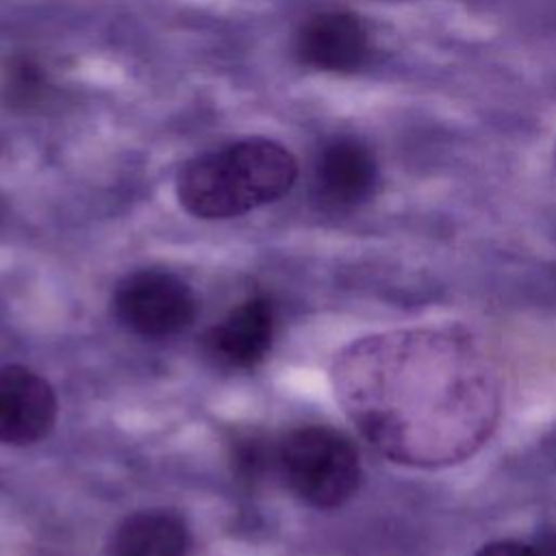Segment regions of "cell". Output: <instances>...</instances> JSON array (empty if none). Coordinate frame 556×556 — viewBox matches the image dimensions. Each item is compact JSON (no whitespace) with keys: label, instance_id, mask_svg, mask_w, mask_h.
Here are the masks:
<instances>
[{"label":"cell","instance_id":"obj_1","mask_svg":"<svg viewBox=\"0 0 556 556\" xmlns=\"http://www.w3.org/2000/svg\"><path fill=\"white\" fill-rule=\"evenodd\" d=\"M330 378L358 432L406 467L467 460L489 441L502 413L493 358L456 326L363 337L337 354Z\"/></svg>","mask_w":556,"mask_h":556},{"label":"cell","instance_id":"obj_2","mask_svg":"<svg viewBox=\"0 0 556 556\" xmlns=\"http://www.w3.org/2000/svg\"><path fill=\"white\" fill-rule=\"evenodd\" d=\"M295 178L293 154L256 137L191 159L176 178V195L193 217L228 219L280 200Z\"/></svg>","mask_w":556,"mask_h":556},{"label":"cell","instance_id":"obj_3","mask_svg":"<svg viewBox=\"0 0 556 556\" xmlns=\"http://www.w3.org/2000/svg\"><path fill=\"white\" fill-rule=\"evenodd\" d=\"M278 471L287 486L315 508L345 504L361 484L358 452L328 426H302L278 443Z\"/></svg>","mask_w":556,"mask_h":556},{"label":"cell","instance_id":"obj_4","mask_svg":"<svg viewBox=\"0 0 556 556\" xmlns=\"http://www.w3.org/2000/svg\"><path fill=\"white\" fill-rule=\"evenodd\" d=\"M117 319L132 332L150 339L172 337L195 317L191 287L163 269H141L126 276L113 295Z\"/></svg>","mask_w":556,"mask_h":556},{"label":"cell","instance_id":"obj_5","mask_svg":"<svg viewBox=\"0 0 556 556\" xmlns=\"http://www.w3.org/2000/svg\"><path fill=\"white\" fill-rule=\"evenodd\" d=\"M293 52L306 67L319 72H356L371 54L365 22L348 11H324L308 17L295 33Z\"/></svg>","mask_w":556,"mask_h":556},{"label":"cell","instance_id":"obj_6","mask_svg":"<svg viewBox=\"0 0 556 556\" xmlns=\"http://www.w3.org/2000/svg\"><path fill=\"white\" fill-rule=\"evenodd\" d=\"M315 195L330 211L365 204L378 187V163L367 143L354 137L328 141L315 161Z\"/></svg>","mask_w":556,"mask_h":556},{"label":"cell","instance_id":"obj_7","mask_svg":"<svg viewBox=\"0 0 556 556\" xmlns=\"http://www.w3.org/2000/svg\"><path fill=\"white\" fill-rule=\"evenodd\" d=\"M56 419V397L46 378L22 365L0 367V443L28 445Z\"/></svg>","mask_w":556,"mask_h":556},{"label":"cell","instance_id":"obj_8","mask_svg":"<svg viewBox=\"0 0 556 556\" xmlns=\"http://www.w3.org/2000/svg\"><path fill=\"white\" fill-rule=\"evenodd\" d=\"M271 304L265 298H250L208 330L204 348L215 365L226 369H248L263 361L271 345Z\"/></svg>","mask_w":556,"mask_h":556},{"label":"cell","instance_id":"obj_9","mask_svg":"<svg viewBox=\"0 0 556 556\" xmlns=\"http://www.w3.org/2000/svg\"><path fill=\"white\" fill-rule=\"evenodd\" d=\"M191 534L180 515L165 508L139 510L113 532L106 556H189Z\"/></svg>","mask_w":556,"mask_h":556},{"label":"cell","instance_id":"obj_10","mask_svg":"<svg viewBox=\"0 0 556 556\" xmlns=\"http://www.w3.org/2000/svg\"><path fill=\"white\" fill-rule=\"evenodd\" d=\"M50 89L48 76L33 59H13L0 76V102L11 111H28L37 106Z\"/></svg>","mask_w":556,"mask_h":556},{"label":"cell","instance_id":"obj_11","mask_svg":"<svg viewBox=\"0 0 556 556\" xmlns=\"http://www.w3.org/2000/svg\"><path fill=\"white\" fill-rule=\"evenodd\" d=\"M232 465L241 480L256 482L271 465L278 467V447L271 450L258 434H245L232 443Z\"/></svg>","mask_w":556,"mask_h":556},{"label":"cell","instance_id":"obj_12","mask_svg":"<svg viewBox=\"0 0 556 556\" xmlns=\"http://www.w3.org/2000/svg\"><path fill=\"white\" fill-rule=\"evenodd\" d=\"M473 556H541L534 543H521L513 539H502L482 545Z\"/></svg>","mask_w":556,"mask_h":556},{"label":"cell","instance_id":"obj_13","mask_svg":"<svg viewBox=\"0 0 556 556\" xmlns=\"http://www.w3.org/2000/svg\"><path fill=\"white\" fill-rule=\"evenodd\" d=\"M534 547L541 556H556V530H545L534 539Z\"/></svg>","mask_w":556,"mask_h":556}]
</instances>
